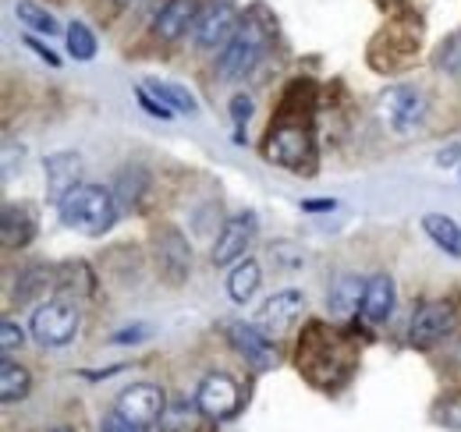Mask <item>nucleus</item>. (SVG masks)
I'll use <instances>...</instances> for the list:
<instances>
[{"mask_svg": "<svg viewBox=\"0 0 461 432\" xmlns=\"http://www.w3.org/2000/svg\"><path fill=\"white\" fill-rule=\"evenodd\" d=\"M249 117H252V96H249V93H234V96H230V124H234V139H238V146H245L241 139H245V124H249Z\"/></svg>", "mask_w": 461, "mask_h": 432, "instance_id": "31", "label": "nucleus"}, {"mask_svg": "<svg viewBox=\"0 0 461 432\" xmlns=\"http://www.w3.org/2000/svg\"><path fill=\"white\" fill-rule=\"evenodd\" d=\"M22 344H25V329L14 323V320H4V323H0V351L11 355V351L22 347Z\"/></svg>", "mask_w": 461, "mask_h": 432, "instance_id": "34", "label": "nucleus"}, {"mask_svg": "<svg viewBox=\"0 0 461 432\" xmlns=\"http://www.w3.org/2000/svg\"><path fill=\"white\" fill-rule=\"evenodd\" d=\"M195 404L206 411V418H213L221 426V422H230L241 415L245 390L230 373H206L195 386Z\"/></svg>", "mask_w": 461, "mask_h": 432, "instance_id": "8", "label": "nucleus"}, {"mask_svg": "<svg viewBox=\"0 0 461 432\" xmlns=\"http://www.w3.org/2000/svg\"><path fill=\"white\" fill-rule=\"evenodd\" d=\"M458 160H461V142H455L447 153H437V163H440V166H451V163H458Z\"/></svg>", "mask_w": 461, "mask_h": 432, "instance_id": "38", "label": "nucleus"}, {"mask_svg": "<svg viewBox=\"0 0 461 432\" xmlns=\"http://www.w3.org/2000/svg\"><path fill=\"white\" fill-rule=\"evenodd\" d=\"M50 432H75V429H68V426H58V429H50Z\"/></svg>", "mask_w": 461, "mask_h": 432, "instance_id": "40", "label": "nucleus"}, {"mask_svg": "<svg viewBox=\"0 0 461 432\" xmlns=\"http://www.w3.org/2000/svg\"><path fill=\"white\" fill-rule=\"evenodd\" d=\"M455 320H458V309H455V302H451V298L422 302V305L411 312V320H408V344H411V347H419V351H426V347L440 344V340L451 333Z\"/></svg>", "mask_w": 461, "mask_h": 432, "instance_id": "11", "label": "nucleus"}, {"mask_svg": "<svg viewBox=\"0 0 461 432\" xmlns=\"http://www.w3.org/2000/svg\"><path fill=\"white\" fill-rule=\"evenodd\" d=\"M238 25H241L238 7L230 0H213L210 7H203L199 22L192 25V43L203 54H221L230 43V36L238 32Z\"/></svg>", "mask_w": 461, "mask_h": 432, "instance_id": "9", "label": "nucleus"}, {"mask_svg": "<svg viewBox=\"0 0 461 432\" xmlns=\"http://www.w3.org/2000/svg\"><path fill=\"white\" fill-rule=\"evenodd\" d=\"M224 337L234 347V355L252 369V373H274L281 365V351H277V340L263 329V326H252L245 320H228L224 323Z\"/></svg>", "mask_w": 461, "mask_h": 432, "instance_id": "6", "label": "nucleus"}, {"mask_svg": "<svg viewBox=\"0 0 461 432\" xmlns=\"http://www.w3.org/2000/svg\"><path fill=\"white\" fill-rule=\"evenodd\" d=\"M121 216L114 188L104 184H78L58 202V220L68 230H78L86 238H104Z\"/></svg>", "mask_w": 461, "mask_h": 432, "instance_id": "4", "label": "nucleus"}, {"mask_svg": "<svg viewBox=\"0 0 461 432\" xmlns=\"http://www.w3.org/2000/svg\"><path fill=\"white\" fill-rule=\"evenodd\" d=\"M394 305H398V287L387 273H373L362 287V302H358V320L369 326H384L391 323L394 316Z\"/></svg>", "mask_w": 461, "mask_h": 432, "instance_id": "14", "label": "nucleus"}, {"mask_svg": "<svg viewBox=\"0 0 461 432\" xmlns=\"http://www.w3.org/2000/svg\"><path fill=\"white\" fill-rule=\"evenodd\" d=\"M100 432H149V426H139V422L124 418L117 408H111V411L100 418Z\"/></svg>", "mask_w": 461, "mask_h": 432, "instance_id": "33", "label": "nucleus"}, {"mask_svg": "<svg viewBox=\"0 0 461 432\" xmlns=\"http://www.w3.org/2000/svg\"><path fill=\"white\" fill-rule=\"evenodd\" d=\"M256 234H259V216L252 210H241L224 220L217 241H213V252H210V263L213 266H234L241 259H249V248L256 245Z\"/></svg>", "mask_w": 461, "mask_h": 432, "instance_id": "10", "label": "nucleus"}, {"mask_svg": "<svg viewBox=\"0 0 461 432\" xmlns=\"http://www.w3.org/2000/svg\"><path fill=\"white\" fill-rule=\"evenodd\" d=\"M153 259H157L160 276H164L171 287H181L185 276L192 273V248H188V238H185L177 227H171V223L157 227V230H153Z\"/></svg>", "mask_w": 461, "mask_h": 432, "instance_id": "12", "label": "nucleus"}, {"mask_svg": "<svg viewBox=\"0 0 461 432\" xmlns=\"http://www.w3.org/2000/svg\"><path fill=\"white\" fill-rule=\"evenodd\" d=\"M146 337H149V326H128V329H117L111 344H142Z\"/></svg>", "mask_w": 461, "mask_h": 432, "instance_id": "35", "label": "nucleus"}, {"mask_svg": "<svg viewBox=\"0 0 461 432\" xmlns=\"http://www.w3.org/2000/svg\"><path fill=\"white\" fill-rule=\"evenodd\" d=\"M82 329V312L75 302H64V298H54V302H40L32 320H29V333L40 347H68Z\"/></svg>", "mask_w": 461, "mask_h": 432, "instance_id": "5", "label": "nucleus"}, {"mask_svg": "<svg viewBox=\"0 0 461 432\" xmlns=\"http://www.w3.org/2000/svg\"><path fill=\"white\" fill-rule=\"evenodd\" d=\"M259 284H263L259 263H256V259H241V263H234L228 273V298L234 305H249V302L256 298Z\"/></svg>", "mask_w": 461, "mask_h": 432, "instance_id": "23", "label": "nucleus"}, {"mask_svg": "<svg viewBox=\"0 0 461 432\" xmlns=\"http://www.w3.org/2000/svg\"><path fill=\"white\" fill-rule=\"evenodd\" d=\"M50 287H58V276H54L50 266H29V270L18 273L14 291H11V302H14V305H32V302L43 298Z\"/></svg>", "mask_w": 461, "mask_h": 432, "instance_id": "22", "label": "nucleus"}, {"mask_svg": "<svg viewBox=\"0 0 461 432\" xmlns=\"http://www.w3.org/2000/svg\"><path fill=\"white\" fill-rule=\"evenodd\" d=\"M14 18H18L22 29H29V32H36V36H58V32H64L58 18H54L43 4H36V0H18V4H14Z\"/></svg>", "mask_w": 461, "mask_h": 432, "instance_id": "25", "label": "nucleus"}, {"mask_svg": "<svg viewBox=\"0 0 461 432\" xmlns=\"http://www.w3.org/2000/svg\"><path fill=\"white\" fill-rule=\"evenodd\" d=\"M376 4H380L384 11H394V7H398V11H404V0H376Z\"/></svg>", "mask_w": 461, "mask_h": 432, "instance_id": "39", "label": "nucleus"}, {"mask_svg": "<svg viewBox=\"0 0 461 432\" xmlns=\"http://www.w3.org/2000/svg\"><path fill=\"white\" fill-rule=\"evenodd\" d=\"M114 408L124 418L139 422V426H153L167 411V393L157 382H131L128 390L117 393Z\"/></svg>", "mask_w": 461, "mask_h": 432, "instance_id": "13", "label": "nucleus"}, {"mask_svg": "<svg viewBox=\"0 0 461 432\" xmlns=\"http://www.w3.org/2000/svg\"><path fill=\"white\" fill-rule=\"evenodd\" d=\"M203 14V0H164L157 22H153V36L160 43H174L181 40Z\"/></svg>", "mask_w": 461, "mask_h": 432, "instance_id": "16", "label": "nucleus"}, {"mask_svg": "<svg viewBox=\"0 0 461 432\" xmlns=\"http://www.w3.org/2000/svg\"><path fill=\"white\" fill-rule=\"evenodd\" d=\"M277 36V22L263 4H252L241 14L238 32L230 36V43L217 54V75L224 82H241L245 75H252V68L263 60V54L270 50Z\"/></svg>", "mask_w": 461, "mask_h": 432, "instance_id": "3", "label": "nucleus"}, {"mask_svg": "<svg viewBox=\"0 0 461 432\" xmlns=\"http://www.w3.org/2000/svg\"><path fill=\"white\" fill-rule=\"evenodd\" d=\"M338 202L334 199H316V202H302V210L305 213H327V210H334Z\"/></svg>", "mask_w": 461, "mask_h": 432, "instance_id": "37", "label": "nucleus"}, {"mask_svg": "<svg viewBox=\"0 0 461 432\" xmlns=\"http://www.w3.org/2000/svg\"><path fill=\"white\" fill-rule=\"evenodd\" d=\"M82 157L78 153H71V149H64V153H50L47 163H43V177H47V195H50V202L58 206L60 199L71 192V188H78L82 184Z\"/></svg>", "mask_w": 461, "mask_h": 432, "instance_id": "17", "label": "nucleus"}, {"mask_svg": "<svg viewBox=\"0 0 461 432\" xmlns=\"http://www.w3.org/2000/svg\"><path fill=\"white\" fill-rule=\"evenodd\" d=\"M433 422L461 432V393H440V400L433 404Z\"/></svg>", "mask_w": 461, "mask_h": 432, "instance_id": "30", "label": "nucleus"}, {"mask_svg": "<svg viewBox=\"0 0 461 432\" xmlns=\"http://www.w3.org/2000/svg\"><path fill=\"white\" fill-rule=\"evenodd\" d=\"M142 86H146V89H149V93H153V96H157L164 107H171L174 113H188V117H192V113H199V100H195V96H192L185 86H177V82L146 78Z\"/></svg>", "mask_w": 461, "mask_h": 432, "instance_id": "26", "label": "nucleus"}, {"mask_svg": "<svg viewBox=\"0 0 461 432\" xmlns=\"http://www.w3.org/2000/svg\"><path fill=\"white\" fill-rule=\"evenodd\" d=\"M135 100H139V107L146 110L149 117H160V121H174V117H177V113H174L171 107H164V104H160L146 86H139V89H135Z\"/></svg>", "mask_w": 461, "mask_h": 432, "instance_id": "32", "label": "nucleus"}, {"mask_svg": "<svg viewBox=\"0 0 461 432\" xmlns=\"http://www.w3.org/2000/svg\"><path fill=\"white\" fill-rule=\"evenodd\" d=\"M433 68L440 75H451V78L461 75V29L440 40V47L433 50Z\"/></svg>", "mask_w": 461, "mask_h": 432, "instance_id": "29", "label": "nucleus"}, {"mask_svg": "<svg viewBox=\"0 0 461 432\" xmlns=\"http://www.w3.org/2000/svg\"><path fill=\"white\" fill-rule=\"evenodd\" d=\"M426 113H429V96L419 86H391L380 93V117L394 135L422 131Z\"/></svg>", "mask_w": 461, "mask_h": 432, "instance_id": "7", "label": "nucleus"}, {"mask_svg": "<svg viewBox=\"0 0 461 432\" xmlns=\"http://www.w3.org/2000/svg\"><path fill=\"white\" fill-rule=\"evenodd\" d=\"M25 47H29L32 54L40 57V60H47L50 68H60V64H64V60H60V57L50 50V47H43V43H40V40H32V36H25Z\"/></svg>", "mask_w": 461, "mask_h": 432, "instance_id": "36", "label": "nucleus"}, {"mask_svg": "<svg viewBox=\"0 0 461 432\" xmlns=\"http://www.w3.org/2000/svg\"><path fill=\"white\" fill-rule=\"evenodd\" d=\"M263 160L285 166L291 174L312 177L320 166V146H316V86L309 78L288 82L277 113L263 139Z\"/></svg>", "mask_w": 461, "mask_h": 432, "instance_id": "1", "label": "nucleus"}, {"mask_svg": "<svg viewBox=\"0 0 461 432\" xmlns=\"http://www.w3.org/2000/svg\"><path fill=\"white\" fill-rule=\"evenodd\" d=\"M302 312H305V294L288 287V291H277L274 298L263 302V309H259V326L277 340V337H285L291 326L302 320Z\"/></svg>", "mask_w": 461, "mask_h": 432, "instance_id": "15", "label": "nucleus"}, {"mask_svg": "<svg viewBox=\"0 0 461 432\" xmlns=\"http://www.w3.org/2000/svg\"><path fill=\"white\" fill-rule=\"evenodd\" d=\"M149 184H153V174H149L146 166H139V163H135V166H124L114 181V195H117L121 213L139 210V206H142V199L149 195Z\"/></svg>", "mask_w": 461, "mask_h": 432, "instance_id": "20", "label": "nucleus"}, {"mask_svg": "<svg viewBox=\"0 0 461 432\" xmlns=\"http://www.w3.org/2000/svg\"><path fill=\"white\" fill-rule=\"evenodd\" d=\"M362 287H366V280H355V276H341L338 284H334V291L327 294V305L334 309V312H358V302H362Z\"/></svg>", "mask_w": 461, "mask_h": 432, "instance_id": "28", "label": "nucleus"}, {"mask_svg": "<svg viewBox=\"0 0 461 432\" xmlns=\"http://www.w3.org/2000/svg\"><path fill=\"white\" fill-rule=\"evenodd\" d=\"M419 227L426 230V238L451 259H461V223L447 213H422Z\"/></svg>", "mask_w": 461, "mask_h": 432, "instance_id": "21", "label": "nucleus"}, {"mask_svg": "<svg viewBox=\"0 0 461 432\" xmlns=\"http://www.w3.org/2000/svg\"><path fill=\"white\" fill-rule=\"evenodd\" d=\"M32 393V376L25 365H18L11 355L0 358V400L4 404H22Z\"/></svg>", "mask_w": 461, "mask_h": 432, "instance_id": "24", "label": "nucleus"}, {"mask_svg": "<svg viewBox=\"0 0 461 432\" xmlns=\"http://www.w3.org/2000/svg\"><path fill=\"white\" fill-rule=\"evenodd\" d=\"M0 241L7 252H22L36 241V216L25 206H4L0 216Z\"/></svg>", "mask_w": 461, "mask_h": 432, "instance_id": "19", "label": "nucleus"}, {"mask_svg": "<svg viewBox=\"0 0 461 432\" xmlns=\"http://www.w3.org/2000/svg\"><path fill=\"white\" fill-rule=\"evenodd\" d=\"M294 365H298L302 376L309 379V386L338 393L355 373L358 355H355V344H351L348 333L327 326L323 320H312V323H305L302 337H298Z\"/></svg>", "mask_w": 461, "mask_h": 432, "instance_id": "2", "label": "nucleus"}, {"mask_svg": "<svg viewBox=\"0 0 461 432\" xmlns=\"http://www.w3.org/2000/svg\"><path fill=\"white\" fill-rule=\"evenodd\" d=\"M64 43H68V54L75 57V60H93L96 50H100V43H96V36H93V29L86 25V22H71L68 29H64Z\"/></svg>", "mask_w": 461, "mask_h": 432, "instance_id": "27", "label": "nucleus"}, {"mask_svg": "<svg viewBox=\"0 0 461 432\" xmlns=\"http://www.w3.org/2000/svg\"><path fill=\"white\" fill-rule=\"evenodd\" d=\"M217 422L206 418V411L192 400H167V411L160 415V432H213Z\"/></svg>", "mask_w": 461, "mask_h": 432, "instance_id": "18", "label": "nucleus"}]
</instances>
